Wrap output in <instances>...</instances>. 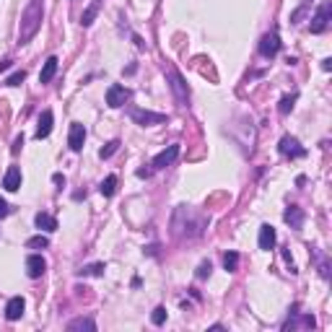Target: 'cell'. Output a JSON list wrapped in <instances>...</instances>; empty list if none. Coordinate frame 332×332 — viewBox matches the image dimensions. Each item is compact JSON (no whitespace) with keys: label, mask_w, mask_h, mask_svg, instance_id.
<instances>
[{"label":"cell","mask_w":332,"mask_h":332,"mask_svg":"<svg viewBox=\"0 0 332 332\" xmlns=\"http://www.w3.org/2000/svg\"><path fill=\"white\" fill-rule=\"evenodd\" d=\"M42 13H45V3L42 0H29V6L21 13V26H18V45L31 42L42 26Z\"/></svg>","instance_id":"1"},{"label":"cell","mask_w":332,"mask_h":332,"mask_svg":"<svg viewBox=\"0 0 332 332\" xmlns=\"http://www.w3.org/2000/svg\"><path fill=\"white\" fill-rule=\"evenodd\" d=\"M329 18H332V3L327 0V3L319 6V11H317L314 18H312V31H314V34H322V31L329 26Z\"/></svg>","instance_id":"2"},{"label":"cell","mask_w":332,"mask_h":332,"mask_svg":"<svg viewBox=\"0 0 332 332\" xmlns=\"http://www.w3.org/2000/svg\"><path fill=\"white\" fill-rule=\"evenodd\" d=\"M278 50H280V36H278V31L265 34L262 42H260V55H262V57H275Z\"/></svg>","instance_id":"3"},{"label":"cell","mask_w":332,"mask_h":332,"mask_svg":"<svg viewBox=\"0 0 332 332\" xmlns=\"http://www.w3.org/2000/svg\"><path fill=\"white\" fill-rule=\"evenodd\" d=\"M278 151H280L283 156H291V158H301V156H306V148H301V146H299V140H296V138H291V135L280 138Z\"/></svg>","instance_id":"4"},{"label":"cell","mask_w":332,"mask_h":332,"mask_svg":"<svg viewBox=\"0 0 332 332\" xmlns=\"http://www.w3.org/2000/svg\"><path fill=\"white\" fill-rule=\"evenodd\" d=\"M83 143H86V128H83L80 122H73L70 125V135H68V146H70V151H80L83 148Z\"/></svg>","instance_id":"5"},{"label":"cell","mask_w":332,"mask_h":332,"mask_svg":"<svg viewBox=\"0 0 332 332\" xmlns=\"http://www.w3.org/2000/svg\"><path fill=\"white\" fill-rule=\"evenodd\" d=\"M130 117L138 122V125H158V122H166V114H156V112H148V109H130Z\"/></svg>","instance_id":"6"},{"label":"cell","mask_w":332,"mask_h":332,"mask_svg":"<svg viewBox=\"0 0 332 332\" xmlns=\"http://www.w3.org/2000/svg\"><path fill=\"white\" fill-rule=\"evenodd\" d=\"M45 270H47V262H45V257H42V255H31V257H26V275H29V278H39V275H45Z\"/></svg>","instance_id":"7"},{"label":"cell","mask_w":332,"mask_h":332,"mask_svg":"<svg viewBox=\"0 0 332 332\" xmlns=\"http://www.w3.org/2000/svg\"><path fill=\"white\" fill-rule=\"evenodd\" d=\"M125 99H128V89H125V86H117V83H114V86L107 89V104H109L112 109L122 107Z\"/></svg>","instance_id":"8"},{"label":"cell","mask_w":332,"mask_h":332,"mask_svg":"<svg viewBox=\"0 0 332 332\" xmlns=\"http://www.w3.org/2000/svg\"><path fill=\"white\" fill-rule=\"evenodd\" d=\"M177 156H179V146H169V148H163V151L153 158V166H156V169H166V166H169Z\"/></svg>","instance_id":"9"},{"label":"cell","mask_w":332,"mask_h":332,"mask_svg":"<svg viewBox=\"0 0 332 332\" xmlns=\"http://www.w3.org/2000/svg\"><path fill=\"white\" fill-rule=\"evenodd\" d=\"M24 309H26V301H24L21 296H13V299L6 304V317H8L11 322H16V319H21Z\"/></svg>","instance_id":"10"},{"label":"cell","mask_w":332,"mask_h":332,"mask_svg":"<svg viewBox=\"0 0 332 332\" xmlns=\"http://www.w3.org/2000/svg\"><path fill=\"white\" fill-rule=\"evenodd\" d=\"M283 218H285V223L291 229H301L304 226V211H301V208H296V205H291L288 211L283 213Z\"/></svg>","instance_id":"11"},{"label":"cell","mask_w":332,"mask_h":332,"mask_svg":"<svg viewBox=\"0 0 332 332\" xmlns=\"http://www.w3.org/2000/svg\"><path fill=\"white\" fill-rule=\"evenodd\" d=\"M3 187H6L8 192H16V190L21 187V169H18V166H11V169L6 172V177H3Z\"/></svg>","instance_id":"12"},{"label":"cell","mask_w":332,"mask_h":332,"mask_svg":"<svg viewBox=\"0 0 332 332\" xmlns=\"http://www.w3.org/2000/svg\"><path fill=\"white\" fill-rule=\"evenodd\" d=\"M169 78H172V89H174V94H177L179 104H184V101H187V89H184V80H182V75H179L177 70H169Z\"/></svg>","instance_id":"13"},{"label":"cell","mask_w":332,"mask_h":332,"mask_svg":"<svg viewBox=\"0 0 332 332\" xmlns=\"http://www.w3.org/2000/svg\"><path fill=\"white\" fill-rule=\"evenodd\" d=\"M50 130H52V112H50V109H45V112H42V117H39L36 138H39V140H42V138H47V135H50Z\"/></svg>","instance_id":"14"},{"label":"cell","mask_w":332,"mask_h":332,"mask_svg":"<svg viewBox=\"0 0 332 332\" xmlns=\"http://www.w3.org/2000/svg\"><path fill=\"white\" fill-rule=\"evenodd\" d=\"M55 73H57V57H50L45 63V68H42V73H39V83H50L55 78Z\"/></svg>","instance_id":"15"},{"label":"cell","mask_w":332,"mask_h":332,"mask_svg":"<svg viewBox=\"0 0 332 332\" xmlns=\"http://www.w3.org/2000/svg\"><path fill=\"white\" fill-rule=\"evenodd\" d=\"M273 246H275V229L262 226L260 229V249H273Z\"/></svg>","instance_id":"16"},{"label":"cell","mask_w":332,"mask_h":332,"mask_svg":"<svg viewBox=\"0 0 332 332\" xmlns=\"http://www.w3.org/2000/svg\"><path fill=\"white\" fill-rule=\"evenodd\" d=\"M34 223H36L39 231H55V229H57V221H55L52 216H47V213H36Z\"/></svg>","instance_id":"17"},{"label":"cell","mask_w":332,"mask_h":332,"mask_svg":"<svg viewBox=\"0 0 332 332\" xmlns=\"http://www.w3.org/2000/svg\"><path fill=\"white\" fill-rule=\"evenodd\" d=\"M99 190H101V195H104V197H112V195H114V190H117V177H114V174H109V177L101 182V187H99Z\"/></svg>","instance_id":"18"},{"label":"cell","mask_w":332,"mask_h":332,"mask_svg":"<svg viewBox=\"0 0 332 332\" xmlns=\"http://www.w3.org/2000/svg\"><path fill=\"white\" fill-rule=\"evenodd\" d=\"M68 329H70V332H73V329H96V324H94L91 319H83V317H80V319H73V322L68 324Z\"/></svg>","instance_id":"19"},{"label":"cell","mask_w":332,"mask_h":332,"mask_svg":"<svg viewBox=\"0 0 332 332\" xmlns=\"http://www.w3.org/2000/svg\"><path fill=\"white\" fill-rule=\"evenodd\" d=\"M78 275H104V262H94V265H86L80 267Z\"/></svg>","instance_id":"20"},{"label":"cell","mask_w":332,"mask_h":332,"mask_svg":"<svg viewBox=\"0 0 332 332\" xmlns=\"http://www.w3.org/2000/svg\"><path fill=\"white\" fill-rule=\"evenodd\" d=\"M96 13H99V0H94V3L86 8V13H83V18H80V24H83V26H89V24L94 21Z\"/></svg>","instance_id":"21"},{"label":"cell","mask_w":332,"mask_h":332,"mask_svg":"<svg viewBox=\"0 0 332 332\" xmlns=\"http://www.w3.org/2000/svg\"><path fill=\"white\" fill-rule=\"evenodd\" d=\"M294 101H296V94L283 96V99H280V107H278V112H280V114H288L291 109H294Z\"/></svg>","instance_id":"22"},{"label":"cell","mask_w":332,"mask_h":332,"mask_svg":"<svg viewBox=\"0 0 332 332\" xmlns=\"http://www.w3.org/2000/svg\"><path fill=\"white\" fill-rule=\"evenodd\" d=\"M26 246H29V249H47L50 241H47V236H34V239L26 241Z\"/></svg>","instance_id":"23"},{"label":"cell","mask_w":332,"mask_h":332,"mask_svg":"<svg viewBox=\"0 0 332 332\" xmlns=\"http://www.w3.org/2000/svg\"><path fill=\"white\" fill-rule=\"evenodd\" d=\"M223 265H226V270H236V265H239V255H236V252H226Z\"/></svg>","instance_id":"24"},{"label":"cell","mask_w":332,"mask_h":332,"mask_svg":"<svg viewBox=\"0 0 332 332\" xmlns=\"http://www.w3.org/2000/svg\"><path fill=\"white\" fill-rule=\"evenodd\" d=\"M117 148H119V140H112V143H107V146L99 151V156H101V158H109V156H112Z\"/></svg>","instance_id":"25"},{"label":"cell","mask_w":332,"mask_h":332,"mask_svg":"<svg viewBox=\"0 0 332 332\" xmlns=\"http://www.w3.org/2000/svg\"><path fill=\"white\" fill-rule=\"evenodd\" d=\"M24 78H26V73L24 70H18V73H13L6 83H8V86H21V83H24Z\"/></svg>","instance_id":"26"},{"label":"cell","mask_w":332,"mask_h":332,"mask_svg":"<svg viewBox=\"0 0 332 332\" xmlns=\"http://www.w3.org/2000/svg\"><path fill=\"white\" fill-rule=\"evenodd\" d=\"M163 319H166V309L163 306L153 309V324H163Z\"/></svg>","instance_id":"27"},{"label":"cell","mask_w":332,"mask_h":332,"mask_svg":"<svg viewBox=\"0 0 332 332\" xmlns=\"http://www.w3.org/2000/svg\"><path fill=\"white\" fill-rule=\"evenodd\" d=\"M211 270H213V267H211V262H202V265H200V270H197V278H208V275H211Z\"/></svg>","instance_id":"28"},{"label":"cell","mask_w":332,"mask_h":332,"mask_svg":"<svg viewBox=\"0 0 332 332\" xmlns=\"http://www.w3.org/2000/svg\"><path fill=\"white\" fill-rule=\"evenodd\" d=\"M8 213H11V208H8V202H6L3 197H0V218H6Z\"/></svg>","instance_id":"29"},{"label":"cell","mask_w":332,"mask_h":332,"mask_svg":"<svg viewBox=\"0 0 332 332\" xmlns=\"http://www.w3.org/2000/svg\"><path fill=\"white\" fill-rule=\"evenodd\" d=\"M52 182H55L57 187H65V177H63V174H55V177H52Z\"/></svg>","instance_id":"30"},{"label":"cell","mask_w":332,"mask_h":332,"mask_svg":"<svg viewBox=\"0 0 332 332\" xmlns=\"http://www.w3.org/2000/svg\"><path fill=\"white\" fill-rule=\"evenodd\" d=\"M11 68V60H6V63H0V73H6Z\"/></svg>","instance_id":"31"},{"label":"cell","mask_w":332,"mask_h":332,"mask_svg":"<svg viewBox=\"0 0 332 332\" xmlns=\"http://www.w3.org/2000/svg\"><path fill=\"white\" fill-rule=\"evenodd\" d=\"M332 68V60H322V70H329Z\"/></svg>","instance_id":"32"}]
</instances>
